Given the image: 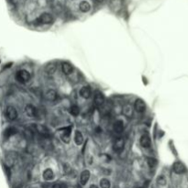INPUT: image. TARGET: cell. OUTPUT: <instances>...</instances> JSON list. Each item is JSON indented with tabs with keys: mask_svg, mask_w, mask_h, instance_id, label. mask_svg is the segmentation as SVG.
I'll list each match as a JSON object with an SVG mask.
<instances>
[{
	"mask_svg": "<svg viewBox=\"0 0 188 188\" xmlns=\"http://www.w3.org/2000/svg\"><path fill=\"white\" fill-rule=\"evenodd\" d=\"M30 78H31V75L27 70H20L17 72L16 73V79L20 83H22V84L28 83L30 80Z\"/></svg>",
	"mask_w": 188,
	"mask_h": 188,
	"instance_id": "1",
	"label": "cell"
},
{
	"mask_svg": "<svg viewBox=\"0 0 188 188\" xmlns=\"http://www.w3.org/2000/svg\"><path fill=\"white\" fill-rule=\"evenodd\" d=\"M53 22V17L49 13L41 14L37 20V23L40 24H51Z\"/></svg>",
	"mask_w": 188,
	"mask_h": 188,
	"instance_id": "2",
	"label": "cell"
},
{
	"mask_svg": "<svg viewBox=\"0 0 188 188\" xmlns=\"http://www.w3.org/2000/svg\"><path fill=\"white\" fill-rule=\"evenodd\" d=\"M5 114L8 120H15L17 117V111L16 110L15 108H13V106H8V108H6Z\"/></svg>",
	"mask_w": 188,
	"mask_h": 188,
	"instance_id": "3",
	"label": "cell"
},
{
	"mask_svg": "<svg viewBox=\"0 0 188 188\" xmlns=\"http://www.w3.org/2000/svg\"><path fill=\"white\" fill-rule=\"evenodd\" d=\"M124 145H125L124 140L122 138H117L114 141V144H113V149H114L116 152H121L124 149Z\"/></svg>",
	"mask_w": 188,
	"mask_h": 188,
	"instance_id": "4",
	"label": "cell"
},
{
	"mask_svg": "<svg viewBox=\"0 0 188 188\" xmlns=\"http://www.w3.org/2000/svg\"><path fill=\"white\" fill-rule=\"evenodd\" d=\"M173 170L175 173L182 174V173H185L186 172V168L181 161H175L173 164Z\"/></svg>",
	"mask_w": 188,
	"mask_h": 188,
	"instance_id": "5",
	"label": "cell"
},
{
	"mask_svg": "<svg viewBox=\"0 0 188 188\" xmlns=\"http://www.w3.org/2000/svg\"><path fill=\"white\" fill-rule=\"evenodd\" d=\"M134 109L139 112V113H143L145 112L146 110V105H145V102L143 101L142 99H137L135 103H134Z\"/></svg>",
	"mask_w": 188,
	"mask_h": 188,
	"instance_id": "6",
	"label": "cell"
},
{
	"mask_svg": "<svg viewBox=\"0 0 188 188\" xmlns=\"http://www.w3.org/2000/svg\"><path fill=\"white\" fill-rule=\"evenodd\" d=\"M90 172L88 170H84L80 175V184L82 185H85L90 179Z\"/></svg>",
	"mask_w": 188,
	"mask_h": 188,
	"instance_id": "7",
	"label": "cell"
},
{
	"mask_svg": "<svg viewBox=\"0 0 188 188\" xmlns=\"http://www.w3.org/2000/svg\"><path fill=\"white\" fill-rule=\"evenodd\" d=\"M64 131H62V140H64V142L68 143L69 141H70V135H71V131H72V127H67V128H64V129H62Z\"/></svg>",
	"mask_w": 188,
	"mask_h": 188,
	"instance_id": "8",
	"label": "cell"
},
{
	"mask_svg": "<svg viewBox=\"0 0 188 188\" xmlns=\"http://www.w3.org/2000/svg\"><path fill=\"white\" fill-rule=\"evenodd\" d=\"M25 111H26V114L29 117H36L37 115H38L37 108H35V106H31V105H28L26 106V109H25Z\"/></svg>",
	"mask_w": 188,
	"mask_h": 188,
	"instance_id": "9",
	"label": "cell"
},
{
	"mask_svg": "<svg viewBox=\"0 0 188 188\" xmlns=\"http://www.w3.org/2000/svg\"><path fill=\"white\" fill-rule=\"evenodd\" d=\"M94 101H95V104L97 106H101L104 102H105V96L101 92H97L95 95V98H94Z\"/></svg>",
	"mask_w": 188,
	"mask_h": 188,
	"instance_id": "10",
	"label": "cell"
},
{
	"mask_svg": "<svg viewBox=\"0 0 188 188\" xmlns=\"http://www.w3.org/2000/svg\"><path fill=\"white\" fill-rule=\"evenodd\" d=\"M150 144H152V142H150V136L147 135V134L142 135L141 138H140V145L143 148H150Z\"/></svg>",
	"mask_w": 188,
	"mask_h": 188,
	"instance_id": "11",
	"label": "cell"
},
{
	"mask_svg": "<svg viewBox=\"0 0 188 188\" xmlns=\"http://www.w3.org/2000/svg\"><path fill=\"white\" fill-rule=\"evenodd\" d=\"M91 88L89 86H83L80 90V96L85 99H87L91 96Z\"/></svg>",
	"mask_w": 188,
	"mask_h": 188,
	"instance_id": "12",
	"label": "cell"
},
{
	"mask_svg": "<svg viewBox=\"0 0 188 188\" xmlns=\"http://www.w3.org/2000/svg\"><path fill=\"white\" fill-rule=\"evenodd\" d=\"M113 129H114L115 130V132L117 133H122L123 132V130H124V123L122 120H117L115 123H114V126H113Z\"/></svg>",
	"mask_w": 188,
	"mask_h": 188,
	"instance_id": "13",
	"label": "cell"
},
{
	"mask_svg": "<svg viewBox=\"0 0 188 188\" xmlns=\"http://www.w3.org/2000/svg\"><path fill=\"white\" fill-rule=\"evenodd\" d=\"M45 97L47 100H49V101H55V100L58 98V94L55 90L51 89V90L47 91V93L45 94Z\"/></svg>",
	"mask_w": 188,
	"mask_h": 188,
	"instance_id": "14",
	"label": "cell"
},
{
	"mask_svg": "<svg viewBox=\"0 0 188 188\" xmlns=\"http://www.w3.org/2000/svg\"><path fill=\"white\" fill-rule=\"evenodd\" d=\"M123 115L125 117H130L131 116H132L133 114V108L131 106V105L129 104H127V105H125L123 106Z\"/></svg>",
	"mask_w": 188,
	"mask_h": 188,
	"instance_id": "15",
	"label": "cell"
},
{
	"mask_svg": "<svg viewBox=\"0 0 188 188\" xmlns=\"http://www.w3.org/2000/svg\"><path fill=\"white\" fill-rule=\"evenodd\" d=\"M43 178L46 181H52L54 178V173L52 169L48 168L43 172Z\"/></svg>",
	"mask_w": 188,
	"mask_h": 188,
	"instance_id": "16",
	"label": "cell"
},
{
	"mask_svg": "<svg viewBox=\"0 0 188 188\" xmlns=\"http://www.w3.org/2000/svg\"><path fill=\"white\" fill-rule=\"evenodd\" d=\"M74 141L76 143V145H81V144H83L84 142V136L83 134L81 133V131L79 130H76L74 133Z\"/></svg>",
	"mask_w": 188,
	"mask_h": 188,
	"instance_id": "17",
	"label": "cell"
},
{
	"mask_svg": "<svg viewBox=\"0 0 188 188\" xmlns=\"http://www.w3.org/2000/svg\"><path fill=\"white\" fill-rule=\"evenodd\" d=\"M62 70L64 74L69 75L73 73V67L70 64H68V62H64V64H62Z\"/></svg>",
	"mask_w": 188,
	"mask_h": 188,
	"instance_id": "18",
	"label": "cell"
},
{
	"mask_svg": "<svg viewBox=\"0 0 188 188\" xmlns=\"http://www.w3.org/2000/svg\"><path fill=\"white\" fill-rule=\"evenodd\" d=\"M79 8H80L81 11L84 12V13H86V12H88L91 9V6H90V4L88 2L85 1V0H84V1H82L80 3Z\"/></svg>",
	"mask_w": 188,
	"mask_h": 188,
	"instance_id": "19",
	"label": "cell"
},
{
	"mask_svg": "<svg viewBox=\"0 0 188 188\" xmlns=\"http://www.w3.org/2000/svg\"><path fill=\"white\" fill-rule=\"evenodd\" d=\"M45 70L47 72V73L49 74H53L56 70H57V65H55L54 64H49L46 68H45Z\"/></svg>",
	"mask_w": 188,
	"mask_h": 188,
	"instance_id": "20",
	"label": "cell"
},
{
	"mask_svg": "<svg viewBox=\"0 0 188 188\" xmlns=\"http://www.w3.org/2000/svg\"><path fill=\"white\" fill-rule=\"evenodd\" d=\"M100 187L101 188H110L111 187V183L108 179L103 178L100 180Z\"/></svg>",
	"mask_w": 188,
	"mask_h": 188,
	"instance_id": "21",
	"label": "cell"
},
{
	"mask_svg": "<svg viewBox=\"0 0 188 188\" xmlns=\"http://www.w3.org/2000/svg\"><path fill=\"white\" fill-rule=\"evenodd\" d=\"M35 129H36V130L38 131V132L42 134V135L48 134V129L44 126H42V125H35Z\"/></svg>",
	"mask_w": 188,
	"mask_h": 188,
	"instance_id": "22",
	"label": "cell"
},
{
	"mask_svg": "<svg viewBox=\"0 0 188 188\" xmlns=\"http://www.w3.org/2000/svg\"><path fill=\"white\" fill-rule=\"evenodd\" d=\"M70 113L74 116V117H76L79 115V113H80V108H79V106H77L76 105H73L71 106V108H70Z\"/></svg>",
	"mask_w": 188,
	"mask_h": 188,
	"instance_id": "23",
	"label": "cell"
},
{
	"mask_svg": "<svg viewBox=\"0 0 188 188\" xmlns=\"http://www.w3.org/2000/svg\"><path fill=\"white\" fill-rule=\"evenodd\" d=\"M15 133V129L13 128H8V129L5 130V136L6 137H9L11 135H13Z\"/></svg>",
	"mask_w": 188,
	"mask_h": 188,
	"instance_id": "24",
	"label": "cell"
},
{
	"mask_svg": "<svg viewBox=\"0 0 188 188\" xmlns=\"http://www.w3.org/2000/svg\"><path fill=\"white\" fill-rule=\"evenodd\" d=\"M149 161H148V162H149V165H150V167H154L155 165H156V160L155 159H152V158H149L148 159Z\"/></svg>",
	"mask_w": 188,
	"mask_h": 188,
	"instance_id": "25",
	"label": "cell"
},
{
	"mask_svg": "<svg viewBox=\"0 0 188 188\" xmlns=\"http://www.w3.org/2000/svg\"><path fill=\"white\" fill-rule=\"evenodd\" d=\"M158 183H159V185H164L166 184L165 178H164V176H160V177L158 178Z\"/></svg>",
	"mask_w": 188,
	"mask_h": 188,
	"instance_id": "26",
	"label": "cell"
},
{
	"mask_svg": "<svg viewBox=\"0 0 188 188\" xmlns=\"http://www.w3.org/2000/svg\"><path fill=\"white\" fill-rule=\"evenodd\" d=\"M52 188H64V187L62 184H54Z\"/></svg>",
	"mask_w": 188,
	"mask_h": 188,
	"instance_id": "27",
	"label": "cell"
},
{
	"mask_svg": "<svg viewBox=\"0 0 188 188\" xmlns=\"http://www.w3.org/2000/svg\"><path fill=\"white\" fill-rule=\"evenodd\" d=\"M90 188H98V186H96V185H92L90 186Z\"/></svg>",
	"mask_w": 188,
	"mask_h": 188,
	"instance_id": "28",
	"label": "cell"
},
{
	"mask_svg": "<svg viewBox=\"0 0 188 188\" xmlns=\"http://www.w3.org/2000/svg\"><path fill=\"white\" fill-rule=\"evenodd\" d=\"M96 1H97V2H103L104 0H96Z\"/></svg>",
	"mask_w": 188,
	"mask_h": 188,
	"instance_id": "29",
	"label": "cell"
},
{
	"mask_svg": "<svg viewBox=\"0 0 188 188\" xmlns=\"http://www.w3.org/2000/svg\"><path fill=\"white\" fill-rule=\"evenodd\" d=\"M137 188H141V187H137Z\"/></svg>",
	"mask_w": 188,
	"mask_h": 188,
	"instance_id": "30",
	"label": "cell"
}]
</instances>
